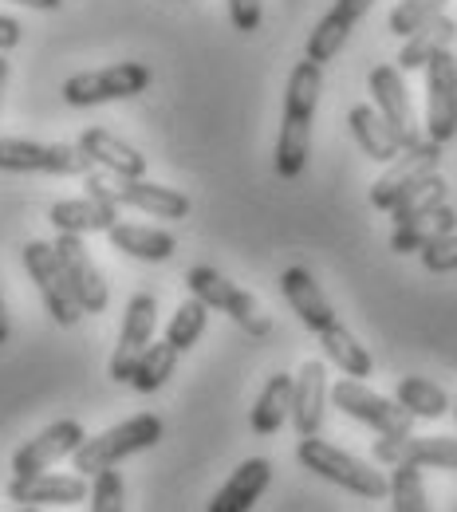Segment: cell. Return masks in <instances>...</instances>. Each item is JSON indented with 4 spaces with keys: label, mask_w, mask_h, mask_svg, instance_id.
<instances>
[{
    "label": "cell",
    "mask_w": 457,
    "mask_h": 512,
    "mask_svg": "<svg viewBox=\"0 0 457 512\" xmlns=\"http://www.w3.org/2000/svg\"><path fill=\"white\" fill-rule=\"evenodd\" d=\"M320 91H324V67L312 64V60H300L288 75L284 119H280V138H276V154H272V166H276V174L284 182H292V178H300L308 170Z\"/></svg>",
    "instance_id": "cell-1"
},
{
    "label": "cell",
    "mask_w": 457,
    "mask_h": 512,
    "mask_svg": "<svg viewBox=\"0 0 457 512\" xmlns=\"http://www.w3.org/2000/svg\"><path fill=\"white\" fill-rule=\"evenodd\" d=\"M162 442V418L158 414H134L127 422L103 430L99 438H83V446L71 453V465L79 477H95L103 469H115L119 461H127L142 449Z\"/></svg>",
    "instance_id": "cell-2"
},
{
    "label": "cell",
    "mask_w": 457,
    "mask_h": 512,
    "mask_svg": "<svg viewBox=\"0 0 457 512\" xmlns=\"http://www.w3.org/2000/svg\"><path fill=\"white\" fill-rule=\"evenodd\" d=\"M296 461H300L308 473L324 477L331 485L355 493V497H367V501H383V497H387V477H383L375 465H367L363 457H355V453H347V449L331 446L320 434H316V438H300Z\"/></svg>",
    "instance_id": "cell-3"
},
{
    "label": "cell",
    "mask_w": 457,
    "mask_h": 512,
    "mask_svg": "<svg viewBox=\"0 0 457 512\" xmlns=\"http://www.w3.org/2000/svg\"><path fill=\"white\" fill-rule=\"evenodd\" d=\"M83 186L99 201H115L119 209L127 205V209L162 217V221H182L190 213V197L186 193L158 186V182H146V178H115L107 170H91V174H83Z\"/></svg>",
    "instance_id": "cell-4"
},
{
    "label": "cell",
    "mask_w": 457,
    "mask_h": 512,
    "mask_svg": "<svg viewBox=\"0 0 457 512\" xmlns=\"http://www.w3.org/2000/svg\"><path fill=\"white\" fill-rule=\"evenodd\" d=\"M186 288L194 292L205 308L225 312L229 320L237 323L241 331H249L253 339H264V335L272 331V320L261 312L257 296H253V292H245L241 284H233L229 276H221L217 268H209V264H194V268L186 272Z\"/></svg>",
    "instance_id": "cell-5"
},
{
    "label": "cell",
    "mask_w": 457,
    "mask_h": 512,
    "mask_svg": "<svg viewBox=\"0 0 457 512\" xmlns=\"http://www.w3.org/2000/svg\"><path fill=\"white\" fill-rule=\"evenodd\" d=\"M0 170L8 174H56L83 178L91 174V158L71 142H32V138H0Z\"/></svg>",
    "instance_id": "cell-6"
},
{
    "label": "cell",
    "mask_w": 457,
    "mask_h": 512,
    "mask_svg": "<svg viewBox=\"0 0 457 512\" xmlns=\"http://www.w3.org/2000/svg\"><path fill=\"white\" fill-rule=\"evenodd\" d=\"M154 83V71L146 64H111L99 71H79L64 83V103L67 107H99V103H119V99H134Z\"/></svg>",
    "instance_id": "cell-7"
},
{
    "label": "cell",
    "mask_w": 457,
    "mask_h": 512,
    "mask_svg": "<svg viewBox=\"0 0 457 512\" xmlns=\"http://www.w3.org/2000/svg\"><path fill=\"white\" fill-rule=\"evenodd\" d=\"M327 402H335V410H343L347 418H355L359 426L375 430L379 438H402L414 430V418L375 390L359 383V379H339V383L327 390Z\"/></svg>",
    "instance_id": "cell-8"
},
{
    "label": "cell",
    "mask_w": 457,
    "mask_h": 512,
    "mask_svg": "<svg viewBox=\"0 0 457 512\" xmlns=\"http://www.w3.org/2000/svg\"><path fill=\"white\" fill-rule=\"evenodd\" d=\"M20 256H24V268H28L32 284H36L48 316L60 323V327H75V323L83 320V308H79V300H75V292L67 284L64 264H60L56 249L48 241H28Z\"/></svg>",
    "instance_id": "cell-9"
},
{
    "label": "cell",
    "mask_w": 457,
    "mask_h": 512,
    "mask_svg": "<svg viewBox=\"0 0 457 512\" xmlns=\"http://www.w3.org/2000/svg\"><path fill=\"white\" fill-rule=\"evenodd\" d=\"M426 138L446 146L457 138V56L438 52L426 64Z\"/></svg>",
    "instance_id": "cell-10"
},
{
    "label": "cell",
    "mask_w": 457,
    "mask_h": 512,
    "mask_svg": "<svg viewBox=\"0 0 457 512\" xmlns=\"http://www.w3.org/2000/svg\"><path fill=\"white\" fill-rule=\"evenodd\" d=\"M154 331H158V304H154L150 292H138V296H131V304H127L123 331H119V343H115V355H111V367H107V375L115 383H131L138 359L154 343Z\"/></svg>",
    "instance_id": "cell-11"
},
{
    "label": "cell",
    "mask_w": 457,
    "mask_h": 512,
    "mask_svg": "<svg viewBox=\"0 0 457 512\" xmlns=\"http://www.w3.org/2000/svg\"><path fill=\"white\" fill-rule=\"evenodd\" d=\"M52 249H56L60 264H64V276H67V284H71V292H75V300H79V308H83V316L107 312L111 292H107V280H103L99 264L91 260V249L83 245V237L60 233V241H56Z\"/></svg>",
    "instance_id": "cell-12"
},
{
    "label": "cell",
    "mask_w": 457,
    "mask_h": 512,
    "mask_svg": "<svg viewBox=\"0 0 457 512\" xmlns=\"http://www.w3.org/2000/svg\"><path fill=\"white\" fill-rule=\"evenodd\" d=\"M367 83H371V95H375V111L387 119V127L394 130L398 146H402V150L418 146L426 134H422L418 115H414V103H410V91H406V83H402L398 67L379 64L375 71H371V79H367Z\"/></svg>",
    "instance_id": "cell-13"
},
{
    "label": "cell",
    "mask_w": 457,
    "mask_h": 512,
    "mask_svg": "<svg viewBox=\"0 0 457 512\" xmlns=\"http://www.w3.org/2000/svg\"><path fill=\"white\" fill-rule=\"evenodd\" d=\"M83 426L75 422V418H60V422H52L48 430H40L32 442H24V446L12 453V473L16 477H32V473H48L56 461H64L71 457L75 449L83 446Z\"/></svg>",
    "instance_id": "cell-14"
},
{
    "label": "cell",
    "mask_w": 457,
    "mask_h": 512,
    "mask_svg": "<svg viewBox=\"0 0 457 512\" xmlns=\"http://www.w3.org/2000/svg\"><path fill=\"white\" fill-rule=\"evenodd\" d=\"M371 457L383 461V465H414V469H446L457 473V438H414V434H402V438H379L371 446Z\"/></svg>",
    "instance_id": "cell-15"
},
{
    "label": "cell",
    "mask_w": 457,
    "mask_h": 512,
    "mask_svg": "<svg viewBox=\"0 0 457 512\" xmlns=\"http://www.w3.org/2000/svg\"><path fill=\"white\" fill-rule=\"evenodd\" d=\"M438 162H442V146H438V142H430V138H422L418 146L402 150L391 166L375 178V186H371V205H375V209H383V213H391V205L398 201V193L406 190L410 182H418V178L434 174V170H438Z\"/></svg>",
    "instance_id": "cell-16"
},
{
    "label": "cell",
    "mask_w": 457,
    "mask_h": 512,
    "mask_svg": "<svg viewBox=\"0 0 457 512\" xmlns=\"http://www.w3.org/2000/svg\"><path fill=\"white\" fill-rule=\"evenodd\" d=\"M280 292H284V300L292 304V312L300 316V323H304L308 331H316L320 339H324L327 331L343 327V320L335 316V308H331V300H327V292L316 284V276H312L304 264L284 268V276H280Z\"/></svg>",
    "instance_id": "cell-17"
},
{
    "label": "cell",
    "mask_w": 457,
    "mask_h": 512,
    "mask_svg": "<svg viewBox=\"0 0 457 512\" xmlns=\"http://www.w3.org/2000/svg\"><path fill=\"white\" fill-rule=\"evenodd\" d=\"M91 485L79 473H32V477H12L8 481V501L12 505H83Z\"/></svg>",
    "instance_id": "cell-18"
},
{
    "label": "cell",
    "mask_w": 457,
    "mask_h": 512,
    "mask_svg": "<svg viewBox=\"0 0 457 512\" xmlns=\"http://www.w3.org/2000/svg\"><path fill=\"white\" fill-rule=\"evenodd\" d=\"M327 367L320 359H304L300 371L292 375V426L300 438H316L324 426V406H327Z\"/></svg>",
    "instance_id": "cell-19"
},
{
    "label": "cell",
    "mask_w": 457,
    "mask_h": 512,
    "mask_svg": "<svg viewBox=\"0 0 457 512\" xmlns=\"http://www.w3.org/2000/svg\"><path fill=\"white\" fill-rule=\"evenodd\" d=\"M375 8V0H335V8L316 24V32L304 44V60L312 64H331L339 56V48L347 44V36L355 32V24Z\"/></svg>",
    "instance_id": "cell-20"
},
{
    "label": "cell",
    "mask_w": 457,
    "mask_h": 512,
    "mask_svg": "<svg viewBox=\"0 0 457 512\" xmlns=\"http://www.w3.org/2000/svg\"><path fill=\"white\" fill-rule=\"evenodd\" d=\"M75 146L91 158V166H99V170H107V174H115V178H146V158L134 150L131 142L115 138L111 130L87 127L79 134Z\"/></svg>",
    "instance_id": "cell-21"
},
{
    "label": "cell",
    "mask_w": 457,
    "mask_h": 512,
    "mask_svg": "<svg viewBox=\"0 0 457 512\" xmlns=\"http://www.w3.org/2000/svg\"><path fill=\"white\" fill-rule=\"evenodd\" d=\"M268 485H272V465H268L264 457H249V461H241V465L229 473V481L213 493L209 512H253V505L261 501Z\"/></svg>",
    "instance_id": "cell-22"
},
{
    "label": "cell",
    "mask_w": 457,
    "mask_h": 512,
    "mask_svg": "<svg viewBox=\"0 0 457 512\" xmlns=\"http://www.w3.org/2000/svg\"><path fill=\"white\" fill-rule=\"evenodd\" d=\"M48 221L60 229V233H75V237H87V233H107L115 221H119V205L115 201H99V197H67L56 201L48 209Z\"/></svg>",
    "instance_id": "cell-23"
},
{
    "label": "cell",
    "mask_w": 457,
    "mask_h": 512,
    "mask_svg": "<svg viewBox=\"0 0 457 512\" xmlns=\"http://www.w3.org/2000/svg\"><path fill=\"white\" fill-rule=\"evenodd\" d=\"M107 241H111V249L134 256V260H146V264H162L178 253L174 233L150 229V225H131V221H115L107 229Z\"/></svg>",
    "instance_id": "cell-24"
},
{
    "label": "cell",
    "mask_w": 457,
    "mask_h": 512,
    "mask_svg": "<svg viewBox=\"0 0 457 512\" xmlns=\"http://www.w3.org/2000/svg\"><path fill=\"white\" fill-rule=\"evenodd\" d=\"M347 127H351L355 142H359V150H363L371 162L391 166L394 158L402 154V146H398L394 130L387 127V119H383L375 107H367V103H355V107L347 111Z\"/></svg>",
    "instance_id": "cell-25"
},
{
    "label": "cell",
    "mask_w": 457,
    "mask_h": 512,
    "mask_svg": "<svg viewBox=\"0 0 457 512\" xmlns=\"http://www.w3.org/2000/svg\"><path fill=\"white\" fill-rule=\"evenodd\" d=\"M454 229H457V209L442 201L438 209H430V213H422V217H414V221H406V225H394L391 249L398 256L422 253L426 245H434L438 237H446V233H454Z\"/></svg>",
    "instance_id": "cell-26"
},
{
    "label": "cell",
    "mask_w": 457,
    "mask_h": 512,
    "mask_svg": "<svg viewBox=\"0 0 457 512\" xmlns=\"http://www.w3.org/2000/svg\"><path fill=\"white\" fill-rule=\"evenodd\" d=\"M457 36V20L454 16H434L430 24H422L414 36H406V44H402V52H398V71H418V67H426L438 52H450V44H454Z\"/></svg>",
    "instance_id": "cell-27"
},
{
    "label": "cell",
    "mask_w": 457,
    "mask_h": 512,
    "mask_svg": "<svg viewBox=\"0 0 457 512\" xmlns=\"http://www.w3.org/2000/svg\"><path fill=\"white\" fill-rule=\"evenodd\" d=\"M288 414H292V375L276 371V375H268L261 398L253 406V434L272 438L288 422Z\"/></svg>",
    "instance_id": "cell-28"
},
{
    "label": "cell",
    "mask_w": 457,
    "mask_h": 512,
    "mask_svg": "<svg viewBox=\"0 0 457 512\" xmlns=\"http://www.w3.org/2000/svg\"><path fill=\"white\" fill-rule=\"evenodd\" d=\"M394 402L410 414V418H442L450 410V394L438 383L422 379V375H406V379H394Z\"/></svg>",
    "instance_id": "cell-29"
},
{
    "label": "cell",
    "mask_w": 457,
    "mask_h": 512,
    "mask_svg": "<svg viewBox=\"0 0 457 512\" xmlns=\"http://www.w3.org/2000/svg\"><path fill=\"white\" fill-rule=\"evenodd\" d=\"M446 178L434 170V174H426V178H418V182H410L406 190L398 193V201L391 205V217L394 225H406V221H414V217H422V213H430V209H438L442 201H446Z\"/></svg>",
    "instance_id": "cell-30"
},
{
    "label": "cell",
    "mask_w": 457,
    "mask_h": 512,
    "mask_svg": "<svg viewBox=\"0 0 457 512\" xmlns=\"http://www.w3.org/2000/svg\"><path fill=\"white\" fill-rule=\"evenodd\" d=\"M174 367H178V351H174L166 339H158V343H150L146 355L138 359V367H134V375H131V386L138 394H154V390L166 386V379L174 375Z\"/></svg>",
    "instance_id": "cell-31"
},
{
    "label": "cell",
    "mask_w": 457,
    "mask_h": 512,
    "mask_svg": "<svg viewBox=\"0 0 457 512\" xmlns=\"http://www.w3.org/2000/svg\"><path fill=\"white\" fill-rule=\"evenodd\" d=\"M387 497H391V512H430L422 469H414V465H391Z\"/></svg>",
    "instance_id": "cell-32"
},
{
    "label": "cell",
    "mask_w": 457,
    "mask_h": 512,
    "mask_svg": "<svg viewBox=\"0 0 457 512\" xmlns=\"http://www.w3.org/2000/svg\"><path fill=\"white\" fill-rule=\"evenodd\" d=\"M205 323H209V308L201 304V300H186V304H178V312L170 316L166 323V343L182 355V351H190L197 339L205 335Z\"/></svg>",
    "instance_id": "cell-33"
},
{
    "label": "cell",
    "mask_w": 457,
    "mask_h": 512,
    "mask_svg": "<svg viewBox=\"0 0 457 512\" xmlns=\"http://www.w3.org/2000/svg\"><path fill=\"white\" fill-rule=\"evenodd\" d=\"M446 4L450 0H398L391 8V16H387V28H391V36H414L422 24L442 16Z\"/></svg>",
    "instance_id": "cell-34"
},
{
    "label": "cell",
    "mask_w": 457,
    "mask_h": 512,
    "mask_svg": "<svg viewBox=\"0 0 457 512\" xmlns=\"http://www.w3.org/2000/svg\"><path fill=\"white\" fill-rule=\"evenodd\" d=\"M87 501H91V512H127V485H123V473H119V469L95 473Z\"/></svg>",
    "instance_id": "cell-35"
},
{
    "label": "cell",
    "mask_w": 457,
    "mask_h": 512,
    "mask_svg": "<svg viewBox=\"0 0 457 512\" xmlns=\"http://www.w3.org/2000/svg\"><path fill=\"white\" fill-rule=\"evenodd\" d=\"M418 256H422V268H426V272H434V276H442V272H457V229L454 233H446V237H438L434 245H426Z\"/></svg>",
    "instance_id": "cell-36"
},
{
    "label": "cell",
    "mask_w": 457,
    "mask_h": 512,
    "mask_svg": "<svg viewBox=\"0 0 457 512\" xmlns=\"http://www.w3.org/2000/svg\"><path fill=\"white\" fill-rule=\"evenodd\" d=\"M264 8L261 0H229V24L241 32V36H253L261 28Z\"/></svg>",
    "instance_id": "cell-37"
},
{
    "label": "cell",
    "mask_w": 457,
    "mask_h": 512,
    "mask_svg": "<svg viewBox=\"0 0 457 512\" xmlns=\"http://www.w3.org/2000/svg\"><path fill=\"white\" fill-rule=\"evenodd\" d=\"M20 36H24L20 20H12V16H0V52L16 48V44H20Z\"/></svg>",
    "instance_id": "cell-38"
},
{
    "label": "cell",
    "mask_w": 457,
    "mask_h": 512,
    "mask_svg": "<svg viewBox=\"0 0 457 512\" xmlns=\"http://www.w3.org/2000/svg\"><path fill=\"white\" fill-rule=\"evenodd\" d=\"M16 4H24V8H40V12H56L64 0H16Z\"/></svg>",
    "instance_id": "cell-39"
},
{
    "label": "cell",
    "mask_w": 457,
    "mask_h": 512,
    "mask_svg": "<svg viewBox=\"0 0 457 512\" xmlns=\"http://www.w3.org/2000/svg\"><path fill=\"white\" fill-rule=\"evenodd\" d=\"M8 331H12V327H8V304H4V296H0V347L8 343Z\"/></svg>",
    "instance_id": "cell-40"
},
{
    "label": "cell",
    "mask_w": 457,
    "mask_h": 512,
    "mask_svg": "<svg viewBox=\"0 0 457 512\" xmlns=\"http://www.w3.org/2000/svg\"><path fill=\"white\" fill-rule=\"evenodd\" d=\"M8 75H12V71H8V60L0 56V107H4V95H8Z\"/></svg>",
    "instance_id": "cell-41"
},
{
    "label": "cell",
    "mask_w": 457,
    "mask_h": 512,
    "mask_svg": "<svg viewBox=\"0 0 457 512\" xmlns=\"http://www.w3.org/2000/svg\"><path fill=\"white\" fill-rule=\"evenodd\" d=\"M20 512H40L36 505H20Z\"/></svg>",
    "instance_id": "cell-42"
},
{
    "label": "cell",
    "mask_w": 457,
    "mask_h": 512,
    "mask_svg": "<svg viewBox=\"0 0 457 512\" xmlns=\"http://www.w3.org/2000/svg\"><path fill=\"white\" fill-rule=\"evenodd\" d=\"M454 422H457V410H454Z\"/></svg>",
    "instance_id": "cell-43"
}]
</instances>
